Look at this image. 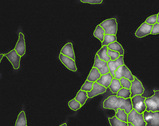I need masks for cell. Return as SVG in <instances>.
I'll return each mask as SVG.
<instances>
[{"label": "cell", "mask_w": 159, "mask_h": 126, "mask_svg": "<svg viewBox=\"0 0 159 126\" xmlns=\"http://www.w3.org/2000/svg\"><path fill=\"white\" fill-rule=\"evenodd\" d=\"M103 108L106 109L114 110L116 113L117 110H124L128 114L133 109L131 98L125 99L112 95L109 97L103 102Z\"/></svg>", "instance_id": "6da1fadb"}, {"label": "cell", "mask_w": 159, "mask_h": 126, "mask_svg": "<svg viewBox=\"0 0 159 126\" xmlns=\"http://www.w3.org/2000/svg\"><path fill=\"white\" fill-rule=\"evenodd\" d=\"M99 25L105 30V35H116L118 25L115 18L107 19L102 22Z\"/></svg>", "instance_id": "7a4b0ae2"}, {"label": "cell", "mask_w": 159, "mask_h": 126, "mask_svg": "<svg viewBox=\"0 0 159 126\" xmlns=\"http://www.w3.org/2000/svg\"><path fill=\"white\" fill-rule=\"evenodd\" d=\"M145 103L147 111L153 112L159 111V91H155L152 96L146 98Z\"/></svg>", "instance_id": "3957f363"}, {"label": "cell", "mask_w": 159, "mask_h": 126, "mask_svg": "<svg viewBox=\"0 0 159 126\" xmlns=\"http://www.w3.org/2000/svg\"><path fill=\"white\" fill-rule=\"evenodd\" d=\"M127 122L134 126H146V124L143 113H139L134 109L128 114Z\"/></svg>", "instance_id": "277c9868"}, {"label": "cell", "mask_w": 159, "mask_h": 126, "mask_svg": "<svg viewBox=\"0 0 159 126\" xmlns=\"http://www.w3.org/2000/svg\"><path fill=\"white\" fill-rule=\"evenodd\" d=\"M146 98L141 95H137L131 98L132 108L139 114L143 113L146 110V106L145 103Z\"/></svg>", "instance_id": "5b68a950"}, {"label": "cell", "mask_w": 159, "mask_h": 126, "mask_svg": "<svg viewBox=\"0 0 159 126\" xmlns=\"http://www.w3.org/2000/svg\"><path fill=\"white\" fill-rule=\"evenodd\" d=\"M143 114L146 126H159V111L153 112L145 110Z\"/></svg>", "instance_id": "8992f818"}, {"label": "cell", "mask_w": 159, "mask_h": 126, "mask_svg": "<svg viewBox=\"0 0 159 126\" xmlns=\"http://www.w3.org/2000/svg\"><path fill=\"white\" fill-rule=\"evenodd\" d=\"M115 78L120 80L122 78L129 80L130 82L134 80V76L126 65H124L120 67L115 72Z\"/></svg>", "instance_id": "52a82bcc"}, {"label": "cell", "mask_w": 159, "mask_h": 126, "mask_svg": "<svg viewBox=\"0 0 159 126\" xmlns=\"http://www.w3.org/2000/svg\"><path fill=\"white\" fill-rule=\"evenodd\" d=\"M134 81L131 82V85L130 89L131 93L130 98L136 95H141L144 91V89L141 82L134 76Z\"/></svg>", "instance_id": "ba28073f"}, {"label": "cell", "mask_w": 159, "mask_h": 126, "mask_svg": "<svg viewBox=\"0 0 159 126\" xmlns=\"http://www.w3.org/2000/svg\"><path fill=\"white\" fill-rule=\"evenodd\" d=\"M4 56L8 59L15 70H17L20 67L21 57L19 55L14 49L8 53L4 54Z\"/></svg>", "instance_id": "9c48e42d"}, {"label": "cell", "mask_w": 159, "mask_h": 126, "mask_svg": "<svg viewBox=\"0 0 159 126\" xmlns=\"http://www.w3.org/2000/svg\"><path fill=\"white\" fill-rule=\"evenodd\" d=\"M124 56H120L118 59L114 61L110 60L107 63L109 72L112 75L113 78L115 77V72L120 66L124 65Z\"/></svg>", "instance_id": "30bf717a"}, {"label": "cell", "mask_w": 159, "mask_h": 126, "mask_svg": "<svg viewBox=\"0 0 159 126\" xmlns=\"http://www.w3.org/2000/svg\"><path fill=\"white\" fill-rule=\"evenodd\" d=\"M93 67L97 68L101 75L107 74L109 72L107 63L100 60L97 54L94 58Z\"/></svg>", "instance_id": "8fae6325"}, {"label": "cell", "mask_w": 159, "mask_h": 126, "mask_svg": "<svg viewBox=\"0 0 159 126\" xmlns=\"http://www.w3.org/2000/svg\"><path fill=\"white\" fill-rule=\"evenodd\" d=\"M59 57L61 62L68 69L74 72L77 71V68L75 61L60 53Z\"/></svg>", "instance_id": "7c38bea8"}, {"label": "cell", "mask_w": 159, "mask_h": 126, "mask_svg": "<svg viewBox=\"0 0 159 126\" xmlns=\"http://www.w3.org/2000/svg\"><path fill=\"white\" fill-rule=\"evenodd\" d=\"M17 54L21 57L24 56L26 52L25 40L24 34L20 32L18 40L14 49Z\"/></svg>", "instance_id": "4fadbf2b"}, {"label": "cell", "mask_w": 159, "mask_h": 126, "mask_svg": "<svg viewBox=\"0 0 159 126\" xmlns=\"http://www.w3.org/2000/svg\"><path fill=\"white\" fill-rule=\"evenodd\" d=\"M153 26L144 22L140 26L135 33V35L138 38L144 37L151 34Z\"/></svg>", "instance_id": "5bb4252c"}, {"label": "cell", "mask_w": 159, "mask_h": 126, "mask_svg": "<svg viewBox=\"0 0 159 126\" xmlns=\"http://www.w3.org/2000/svg\"><path fill=\"white\" fill-rule=\"evenodd\" d=\"M106 90L107 88L96 82H94L92 90L89 92H87V94L89 98H91L104 93Z\"/></svg>", "instance_id": "9a60e30c"}, {"label": "cell", "mask_w": 159, "mask_h": 126, "mask_svg": "<svg viewBox=\"0 0 159 126\" xmlns=\"http://www.w3.org/2000/svg\"><path fill=\"white\" fill-rule=\"evenodd\" d=\"M60 53L74 61L75 60L73 45L71 43H68L64 45L61 50Z\"/></svg>", "instance_id": "2e32d148"}, {"label": "cell", "mask_w": 159, "mask_h": 126, "mask_svg": "<svg viewBox=\"0 0 159 126\" xmlns=\"http://www.w3.org/2000/svg\"><path fill=\"white\" fill-rule=\"evenodd\" d=\"M113 78L110 72H109L107 74L101 75L100 79L96 82L107 89L110 85Z\"/></svg>", "instance_id": "e0dca14e"}, {"label": "cell", "mask_w": 159, "mask_h": 126, "mask_svg": "<svg viewBox=\"0 0 159 126\" xmlns=\"http://www.w3.org/2000/svg\"><path fill=\"white\" fill-rule=\"evenodd\" d=\"M101 76L99 71L97 68L93 67L89 72L87 80L93 83L95 82L100 79Z\"/></svg>", "instance_id": "ac0fdd59"}, {"label": "cell", "mask_w": 159, "mask_h": 126, "mask_svg": "<svg viewBox=\"0 0 159 126\" xmlns=\"http://www.w3.org/2000/svg\"><path fill=\"white\" fill-rule=\"evenodd\" d=\"M107 51L108 48L107 46H103L98 51L96 54L100 60L108 63L111 60V58L107 55Z\"/></svg>", "instance_id": "d6986e66"}, {"label": "cell", "mask_w": 159, "mask_h": 126, "mask_svg": "<svg viewBox=\"0 0 159 126\" xmlns=\"http://www.w3.org/2000/svg\"><path fill=\"white\" fill-rule=\"evenodd\" d=\"M89 97L86 91L79 90L75 99L80 103L81 106L84 105Z\"/></svg>", "instance_id": "ffe728a7"}, {"label": "cell", "mask_w": 159, "mask_h": 126, "mask_svg": "<svg viewBox=\"0 0 159 126\" xmlns=\"http://www.w3.org/2000/svg\"><path fill=\"white\" fill-rule=\"evenodd\" d=\"M107 47L108 49L118 52L120 56H124V49L122 46L117 41L109 44Z\"/></svg>", "instance_id": "44dd1931"}, {"label": "cell", "mask_w": 159, "mask_h": 126, "mask_svg": "<svg viewBox=\"0 0 159 126\" xmlns=\"http://www.w3.org/2000/svg\"><path fill=\"white\" fill-rule=\"evenodd\" d=\"M109 87L113 93L116 94L122 88L120 85V80L115 78H113Z\"/></svg>", "instance_id": "7402d4cb"}, {"label": "cell", "mask_w": 159, "mask_h": 126, "mask_svg": "<svg viewBox=\"0 0 159 126\" xmlns=\"http://www.w3.org/2000/svg\"><path fill=\"white\" fill-rule=\"evenodd\" d=\"M27 124L25 113L22 111L18 114L15 126H26Z\"/></svg>", "instance_id": "603a6c76"}, {"label": "cell", "mask_w": 159, "mask_h": 126, "mask_svg": "<svg viewBox=\"0 0 159 126\" xmlns=\"http://www.w3.org/2000/svg\"><path fill=\"white\" fill-rule=\"evenodd\" d=\"M105 30L100 25H98L93 32L94 37L99 40L102 43L104 40Z\"/></svg>", "instance_id": "cb8c5ba5"}, {"label": "cell", "mask_w": 159, "mask_h": 126, "mask_svg": "<svg viewBox=\"0 0 159 126\" xmlns=\"http://www.w3.org/2000/svg\"><path fill=\"white\" fill-rule=\"evenodd\" d=\"M117 40L116 35L105 34L104 40L102 43V47L103 46H107Z\"/></svg>", "instance_id": "d4e9b609"}, {"label": "cell", "mask_w": 159, "mask_h": 126, "mask_svg": "<svg viewBox=\"0 0 159 126\" xmlns=\"http://www.w3.org/2000/svg\"><path fill=\"white\" fill-rule=\"evenodd\" d=\"M108 120L111 126H128V123L120 121L115 116L109 118Z\"/></svg>", "instance_id": "484cf974"}, {"label": "cell", "mask_w": 159, "mask_h": 126, "mask_svg": "<svg viewBox=\"0 0 159 126\" xmlns=\"http://www.w3.org/2000/svg\"><path fill=\"white\" fill-rule=\"evenodd\" d=\"M131 93L130 90L122 88L116 93V96L125 99L130 98Z\"/></svg>", "instance_id": "4316f807"}, {"label": "cell", "mask_w": 159, "mask_h": 126, "mask_svg": "<svg viewBox=\"0 0 159 126\" xmlns=\"http://www.w3.org/2000/svg\"><path fill=\"white\" fill-rule=\"evenodd\" d=\"M115 116L120 121L128 123V114L125 112L124 110L120 109L117 110V111L116 113Z\"/></svg>", "instance_id": "83f0119b"}, {"label": "cell", "mask_w": 159, "mask_h": 126, "mask_svg": "<svg viewBox=\"0 0 159 126\" xmlns=\"http://www.w3.org/2000/svg\"><path fill=\"white\" fill-rule=\"evenodd\" d=\"M70 108L74 111H77L78 110L80 109L82 107L80 103L77 101L74 98L71 99L68 104Z\"/></svg>", "instance_id": "f1b7e54d"}, {"label": "cell", "mask_w": 159, "mask_h": 126, "mask_svg": "<svg viewBox=\"0 0 159 126\" xmlns=\"http://www.w3.org/2000/svg\"><path fill=\"white\" fill-rule=\"evenodd\" d=\"M93 82L86 80L82 86L81 90L86 91L87 92H89L93 89Z\"/></svg>", "instance_id": "f546056e"}, {"label": "cell", "mask_w": 159, "mask_h": 126, "mask_svg": "<svg viewBox=\"0 0 159 126\" xmlns=\"http://www.w3.org/2000/svg\"><path fill=\"white\" fill-rule=\"evenodd\" d=\"M120 81L122 88L130 89L131 83L129 80L123 77L120 80Z\"/></svg>", "instance_id": "4dcf8cb0"}, {"label": "cell", "mask_w": 159, "mask_h": 126, "mask_svg": "<svg viewBox=\"0 0 159 126\" xmlns=\"http://www.w3.org/2000/svg\"><path fill=\"white\" fill-rule=\"evenodd\" d=\"M107 54L111 58V60L114 61L118 59L120 56L119 53L108 49Z\"/></svg>", "instance_id": "1f68e13d"}, {"label": "cell", "mask_w": 159, "mask_h": 126, "mask_svg": "<svg viewBox=\"0 0 159 126\" xmlns=\"http://www.w3.org/2000/svg\"><path fill=\"white\" fill-rule=\"evenodd\" d=\"M157 14H155L148 18L145 22L149 25H153L157 23Z\"/></svg>", "instance_id": "d6a6232c"}, {"label": "cell", "mask_w": 159, "mask_h": 126, "mask_svg": "<svg viewBox=\"0 0 159 126\" xmlns=\"http://www.w3.org/2000/svg\"><path fill=\"white\" fill-rule=\"evenodd\" d=\"M81 2L83 3L94 5L101 4L103 2V1L102 0H81Z\"/></svg>", "instance_id": "836d02e7"}, {"label": "cell", "mask_w": 159, "mask_h": 126, "mask_svg": "<svg viewBox=\"0 0 159 126\" xmlns=\"http://www.w3.org/2000/svg\"><path fill=\"white\" fill-rule=\"evenodd\" d=\"M159 33V24L157 23L153 26L151 34L152 35H157Z\"/></svg>", "instance_id": "e575fe53"}, {"label": "cell", "mask_w": 159, "mask_h": 126, "mask_svg": "<svg viewBox=\"0 0 159 126\" xmlns=\"http://www.w3.org/2000/svg\"><path fill=\"white\" fill-rule=\"evenodd\" d=\"M4 56V54H0V63H1Z\"/></svg>", "instance_id": "d590c367"}, {"label": "cell", "mask_w": 159, "mask_h": 126, "mask_svg": "<svg viewBox=\"0 0 159 126\" xmlns=\"http://www.w3.org/2000/svg\"><path fill=\"white\" fill-rule=\"evenodd\" d=\"M157 23L159 24V13L157 14Z\"/></svg>", "instance_id": "8d00e7d4"}, {"label": "cell", "mask_w": 159, "mask_h": 126, "mask_svg": "<svg viewBox=\"0 0 159 126\" xmlns=\"http://www.w3.org/2000/svg\"><path fill=\"white\" fill-rule=\"evenodd\" d=\"M59 126H67V124L66 123L63 124Z\"/></svg>", "instance_id": "74e56055"}, {"label": "cell", "mask_w": 159, "mask_h": 126, "mask_svg": "<svg viewBox=\"0 0 159 126\" xmlns=\"http://www.w3.org/2000/svg\"><path fill=\"white\" fill-rule=\"evenodd\" d=\"M128 126H134L133 125H132L131 123H128Z\"/></svg>", "instance_id": "f35d334b"}, {"label": "cell", "mask_w": 159, "mask_h": 126, "mask_svg": "<svg viewBox=\"0 0 159 126\" xmlns=\"http://www.w3.org/2000/svg\"></svg>", "instance_id": "ab89813d"}]
</instances>
